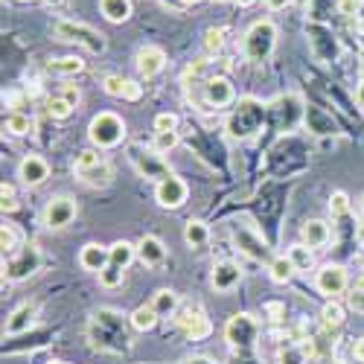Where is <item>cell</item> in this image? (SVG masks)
Here are the masks:
<instances>
[{
  "instance_id": "6da1fadb",
  "label": "cell",
  "mask_w": 364,
  "mask_h": 364,
  "mask_svg": "<svg viewBox=\"0 0 364 364\" xmlns=\"http://www.w3.org/2000/svg\"><path fill=\"white\" fill-rule=\"evenodd\" d=\"M277 36L280 33H277L274 21H268V18L254 21L248 26L245 38H242V53H245L248 62H268L277 50Z\"/></svg>"
},
{
  "instance_id": "7a4b0ae2",
  "label": "cell",
  "mask_w": 364,
  "mask_h": 364,
  "mask_svg": "<svg viewBox=\"0 0 364 364\" xmlns=\"http://www.w3.org/2000/svg\"><path fill=\"white\" fill-rule=\"evenodd\" d=\"M126 119L114 114V111H100L87 126V140L94 149L105 151V149H117L119 143L126 140Z\"/></svg>"
},
{
  "instance_id": "3957f363",
  "label": "cell",
  "mask_w": 364,
  "mask_h": 364,
  "mask_svg": "<svg viewBox=\"0 0 364 364\" xmlns=\"http://www.w3.org/2000/svg\"><path fill=\"white\" fill-rule=\"evenodd\" d=\"M53 36L58 41H70V44H82L87 53H94V55H102L108 41L102 33H97L94 26H87L82 21H70V18H62V21H55L53 23Z\"/></svg>"
},
{
  "instance_id": "277c9868",
  "label": "cell",
  "mask_w": 364,
  "mask_h": 364,
  "mask_svg": "<svg viewBox=\"0 0 364 364\" xmlns=\"http://www.w3.org/2000/svg\"><path fill=\"white\" fill-rule=\"evenodd\" d=\"M262 117H265V111H262V105H259L257 100H239L236 111L228 117V132H230V137H233V140H248V137H254V134L259 132V126H262Z\"/></svg>"
},
{
  "instance_id": "5b68a950",
  "label": "cell",
  "mask_w": 364,
  "mask_h": 364,
  "mask_svg": "<svg viewBox=\"0 0 364 364\" xmlns=\"http://www.w3.org/2000/svg\"><path fill=\"white\" fill-rule=\"evenodd\" d=\"M38 271H41V248L36 242H23V245L12 257H6V262H4V277L12 283L29 280L33 274H38Z\"/></svg>"
},
{
  "instance_id": "8992f818",
  "label": "cell",
  "mask_w": 364,
  "mask_h": 364,
  "mask_svg": "<svg viewBox=\"0 0 364 364\" xmlns=\"http://www.w3.org/2000/svg\"><path fill=\"white\" fill-rule=\"evenodd\" d=\"M257 336H259V321L248 312H236L225 323V341L233 350H251L257 344Z\"/></svg>"
},
{
  "instance_id": "52a82bcc",
  "label": "cell",
  "mask_w": 364,
  "mask_h": 364,
  "mask_svg": "<svg viewBox=\"0 0 364 364\" xmlns=\"http://www.w3.org/2000/svg\"><path fill=\"white\" fill-rule=\"evenodd\" d=\"M129 161H132V166L143 175V178H149V181H164V178H169L172 172H169V164L164 161V155H158L155 149H146V146H140V143H134V146H129Z\"/></svg>"
},
{
  "instance_id": "ba28073f",
  "label": "cell",
  "mask_w": 364,
  "mask_h": 364,
  "mask_svg": "<svg viewBox=\"0 0 364 364\" xmlns=\"http://www.w3.org/2000/svg\"><path fill=\"white\" fill-rule=\"evenodd\" d=\"M79 216V204L76 198L70 196H53L44 207V213H41V222L47 230H65L68 225H73V219Z\"/></svg>"
},
{
  "instance_id": "9c48e42d",
  "label": "cell",
  "mask_w": 364,
  "mask_h": 364,
  "mask_svg": "<svg viewBox=\"0 0 364 364\" xmlns=\"http://www.w3.org/2000/svg\"><path fill=\"white\" fill-rule=\"evenodd\" d=\"M201 97L207 111H222L236 102V90L228 76H207V82L201 85Z\"/></svg>"
},
{
  "instance_id": "30bf717a",
  "label": "cell",
  "mask_w": 364,
  "mask_h": 364,
  "mask_svg": "<svg viewBox=\"0 0 364 364\" xmlns=\"http://www.w3.org/2000/svg\"><path fill=\"white\" fill-rule=\"evenodd\" d=\"M187 198H190V187H187L184 178L169 175V178H164V181H158V184H155V201H158V207H164V210L184 207Z\"/></svg>"
},
{
  "instance_id": "8fae6325",
  "label": "cell",
  "mask_w": 364,
  "mask_h": 364,
  "mask_svg": "<svg viewBox=\"0 0 364 364\" xmlns=\"http://www.w3.org/2000/svg\"><path fill=\"white\" fill-rule=\"evenodd\" d=\"M175 323H178V329L184 332L190 341H204L210 332H213V326H210V321H207V315H204L201 306H184V309H178L175 312Z\"/></svg>"
},
{
  "instance_id": "7c38bea8",
  "label": "cell",
  "mask_w": 364,
  "mask_h": 364,
  "mask_svg": "<svg viewBox=\"0 0 364 364\" xmlns=\"http://www.w3.org/2000/svg\"><path fill=\"white\" fill-rule=\"evenodd\" d=\"M347 268L344 265H323L318 274H315V289L321 294H326L329 300H336L338 294L347 291Z\"/></svg>"
},
{
  "instance_id": "4fadbf2b",
  "label": "cell",
  "mask_w": 364,
  "mask_h": 364,
  "mask_svg": "<svg viewBox=\"0 0 364 364\" xmlns=\"http://www.w3.org/2000/svg\"><path fill=\"white\" fill-rule=\"evenodd\" d=\"M233 242H236V248L242 254H248L257 262H271V259H274V257H271V251H268V242L257 230H251V228H236L233 230Z\"/></svg>"
},
{
  "instance_id": "5bb4252c",
  "label": "cell",
  "mask_w": 364,
  "mask_h": 364,
  "mask_svg": "<svg viewBox=\"0 0 364 364\" xmlns=\"http://www.w3.org/2000/svg\"><path fill=\"white\" fill-rule=\"evenodd\" d=\"M239 283H242V268L233 259H219L213 265V271H210V286H213V291H219V294L233 291Z\"/></svg>"
},
{
  "instance_id": "9a60e30c",
  "label": "cell",
  "mask_w": 364,
  "mask_h": 364,
  "mask_svg": "<svg viewBox=\"0 0 364 364\" xmlns=\"http://www.w3.org/2000/svg\"><path fill=\"white\" fill-rule=\"evenodd\" d=\"M137 73L143 76V79H155L158 73H164V68H166V53H164V47H158V44H146V47H140L137 50Z\"/></svg>"
},
{
  "instance_id": "2e32d148",
  "label": "cell",
  "mask_w": 364,
  "mask_h": 364,
  "mask_svg": "<svg viewBox=\"0 0 364 364\" xmlns=\"http://www.w3.org/2000/svg\"><path fill=\"white\" fill-rule=\"evenodd\" d=\"M18 178H21V184L29 187V190H36L41 184H47V178H50V164L38 155H26L21 164H18Z\"/></svg>"
},
{
  "instance_id": "e0dca14e",
  "label": "cell",
  "mask_w": 364,
  "mask_h": 364,
  "mask_svg": "<svg viewBox=\"0 0 364 364\" xmlns=\"http://www.w3.org/2000/svg\"><path fill=\"white\" fill-rule=\"evenodd\" d=\"M329 239H332V230L323 219H306L300 225V242L303 245H309L312 251H321L329 245Z\"/></svg>"
},
{
  "instance_id": "ac0fdd59",
  "label": "cell",
  "mask_w": 364,
  "mask_h": 364,
  "mask_svg": "<svg viewBox=\"0 0 364 364\" xmlns=\"http://www.w3.org/2000/svg\"><path fill=\"white\" fill-rule=\"evenodd\" d=\"M137 259H140L146 268H161V265L166 262V245H164L158 236L146 233V236L137 242Z\"/></svg>"
},
{
  "instance_id": "d6986e66",
  "label": "cell",
  "mask_w": 364,
  "mask_h": 364,
  "mask_svg": "<svg viewBox=\"0 0 364 364\" xmlns=\"http://www.w3.org/2000/svg\"><path fill=\"white\" fill-rule=\"evenodd\" d=\"M36 303H21V306L6 318V326H4V336H23V332H29L36 326Z\"/></svg>"
},
{
  "instance_id": "ffe728a7",
  "label": "cell",
  "mask_w": 364,
  "mask_h": 364,
  "mask_svg": "<svg viewBox=\"0 0 364 364\" xmlns=\"http://www.w3.org/2000/svg\"><path fill=\"white\" fill-rule=\"evenodd\" d=\"M111 262V251L105 245H100V242H87V245L79 251V265L85 271H90V274H100V271H105Z\"/></svg>"
},
{
  "instance_id": "44dd1931",
  "label": "cell",
  "mask_w": 364,
  "mask_h": 364,
  "mask_svg": "<svg viewBox=\"0 0 364 364\" xmlns=\"http://www.w3.org/2000/svg\"><path fill=\"white\" fill-rule=\"evenodd\" d=\"M100 12L108 23H126L132 18V0H100Z\"/></svg>"
},
{
  "instance_id": "7402d4cb",
  "label": "cell",
  "mask_w": 364,
  "mask_h": 364,
  "mask_svg": "<svg viewBox=\"0 0 364 364\" xmlns=\"http://www.w3.org/2000/svg\"><path fill=\"white\" fill-rule=\"evenodd\" d=\"M50 73L62 76V79H70V76H79L85 70V58L82 55H62V58H53L47 65Z\"/></svg>"
},
{
  "instance_id": "603a6c76",
  "label": "cell",
  "mask_w": 364,
  "mask_h": 364,
  "mask_svg": "<svg viewBox=\"0 0 364 364\" xmlns=\"http://www.w3.org/2000/svg\"><path fill=\"white\" fill-rule=\"evenodd\" d=\"M151 309H155L161 318H169L181 309V297L172 289H158L155 294H151Z\"/></svg>"
},
{
  "instance_id": "cb8c5ba5",
  "label": "cell",
  "mask_w": 364,
  "mask_h": 364,
  "mask_svg": "<svg viewBox=\"0 0 364 364\" xmlns=\"http://www.w3.org/2000/svg\"><path fill=\"white\" fill-rule=\"evenodd\" d=\"M297 274V268H294V262L286 257V254H280V257H274L268 262V277L274 280L277 286H286V283H291V277Z\"/></svg>"
},
{
  "instance_id": "d4e9b609",
  "label": "cell",
  "mask_w": 364,
  "mask_h": 364,
  "mask_svg": "<svg viewBox=\"0 0 364 364\" xmlns=\"http://www.w3.org/2000/svg\"><path fill=\"white\" fill-rule=\"evenodd\" d=\"M184 242L190 248H204L207 242H210V228L201 222V219H187L184 222Z\"/></svg>"
},
{
  "instance_id": "484cf974",
  "label": "cell",
  "mask_w": 364,
  "mask_h": 364,
  "mask_svg": "<svg viewBox=\"0 0 364 364\" xmlns=\"http://www.w3.org/2000/svg\"><path fill=\"white\" fill-rule=\"evenodd\" d=\"M108 251H111V265L123 268V271L137 259V245H132V242H126V239H117Z\"/></svg>"
},
{
  "instance_id": "4316f807",
  "label": "cell",
  "mask_w": 364,
  "mask_h": 364,
  "mask_svg": "<svg viewBox=\"0 0 364 364\" xmlns=\"http://www.w3.org/2000/svg\"><path fill=\"white\" fill-rule=\"evenodd\" d=\"M344 321H347V309L341 306L338 300H326L323 303V309H321V323H323V329H341L344 326Z\"/></svg>"
},
{
  "instance_id": "83f0119b",
  "label": "cell",
  "mask_w": 364,
  "mask_h": 364,
  "mask_svg": "<svg viewBox=\"0 0 364 364\" xmlns=\"http://www.w3.org/2000/svg\"><path fill=\"white\" fill-rule=\"evenodd\" d=\"M158 312L155 309H151V303H146V306H137L134 312H132V329H137V332H151V329H155L158 326Z\"/></svg>"
},
{
  "instance_id": "f1b7e54d",
  "label": "cell",
  "mask_w": 364,
  "mask_h": 364,
  "mask_svg": "<svg viewBox=\"0 0 364 364\" xmlns=\"http://www.w3.org/2000/svg\"><path fill=\"white\" fill-rule=\"evenodd\" d=\"M100 164H105L102 151L90 146V149H82L79 155H76V161H73V172H76V175H85V172H90V169H97Z\"/></svg>"
},
{
  "instance_id": "f546056e",
  "label": "cell",
  "mask_w": 364,
  "mask_h": 364,
  "mask_svg": "<svg viewBox=\"0 0 364 364\" xmlns=\"http://www.w3.org/2000/svg\"><path fill=\"white\" fill-rule=\"evenodd\" d=\"M4 129H6L9 134H15V137H23V134H33L36 123H33V119H29L26 114H21V111H12V114L4 119Z\"/></svg>"
},
{
  "instance_id": "4dcf8cb0",
  "label": "cell",
  "mask_w": 364,
  "mask_h": 364,
  "mask_svg": "<svg viewBox=\"0 0 364 364\" xmlns=\"http://www.w3.org/2000/svg\"><path fill=\"white\" fill-rule=\"evenodd\" d=\"M87 187H108L111 181H114V166L105 161V164H100L97 169H90V172H85V175H79Z\"/></svg>"
},
{
  "instance_id": "1f68e13d",
  "label": "cell",
  "mask_w": 364,
  "mask_h": 364,
  "mask_svg": "<svg viewBox=\"0 0 364 364\" xmlns=\"http://www.w3.org/2000/svg\"><path fill=\"white\" fill-rule=\"evenodd\" d=\"M286 257L294 262L297 271H309V268L315 265V254H312V248H309V245H303V242L291 245V248L286 251Z\"/></svg>"
},
{
  "instance_id": "d6a6232c",
  "label": "cell",
  "mask_w": 364,
  "mask_h": 364,
  "mask_svg": "<svg viewBox=\"0 0 364 364\" xmlns=\"http://www.w3.org/2000/svg\"><path fill=\"white\" fill-rule=\"evenodd\" d=\"M21 245H23V242H21V233H18L15 225H4V228H0V251H4V257H12Z\"/></svg>"
},
{
  "instance_id": "836d02e7",
  "label": "cell",
  "mask_w": 364,
  "mask_h": 364,
  "mask_svg": "<svg viewBox=\"0 0 364 364\" xmlns=\"http://www.w3.org/2000/svg\"><path fill=\"white\" fill-rule=\"evenodd\" d=\"M44 108H47V114H50L53 119H70V117H73V111H76V108H73L62 94H58V97H50V100L44 102Z\"/></svg>"
},
{
  "instance_id": "e575fe53",
  "label": "cell",
  "mask_w": 364,
  "mask_h": 364,
  "mask_svg": "<svg viewBox=\"0 0 364 364\" xmlns=\"http://www.w3.org/2000/svg\"><path fill=\"white\" fill-rule=\"evenodd\" d=\"M102 90H105L108 97H114V100H126V94H129V79L108 73V76H102Z\"/></svg>"
},
{
  "instance_id": "d590c367",
  "label": "cell",
  "mask_w": 364,
  "mask_h": 364,
  "mask_svg": "<svg viewBox=\"0 0 364 364\" xmlns=\"http://www.w3.org/2000/svg\"><path fill=\"white\" fill-rule=\"evenodd\" d=\"M225 29L222 26H210L207 33H204V50H207V55H219L222 50H225Z\"/></svg>"
},
{
  "instance_id": "8d00e7d4",
  "label": "cell",
  "mask_w": 364,
  "mask_h": 364,
  "mask_svg": "<svg viewBox=\"0 0 364 364\" xmlns=\"http://www.w3.org/2000/svg\"><path fill=\"white\" fill-rule=\"evenodd\" d=\"M306 350L312 353V344H300V347H286L277 355V364H306Z\"/></svg>"
},
{
  "instance_id": "74e56055",
  "label": "cell",
  "mask_w": 364,
  "mask_h": 364,
  "mask_svg": "<svg viewBox=\"0 0 364 364\" xmlns=\"http://www.w3.org/2000/svg\"><path fill=\"white\" fill-rule=\"evenodd\" d=\"M178 146V132H155V140H151V149L158 155H169V151Z\"/></svg>"
},
{
  "instance_id": "f35d334b",
  "label": "cell",
  "mask_w": 364,
  "mask_h": 364,
  "mask_svg": "<svg viewBox=\"0 0 364 364\" xmlns=\"http://www.w3.org/2000/svg\"><path fill=\"white\" fill-rule=\"evenodd\" d=\"M329 213L336 216V219H341V216L350 213V196L344 190H336V193L329 196Z\"/></svg>"
},
{
  "instance_id": "ab89813d",
  "label": "cell",
  "mask_w": 364,
  "mask_h": 364,
  "mask_svg": "<svg viewBox=\"0 0 364 364\" xmlns=\"http://www.w3.org/2000/svg\"><path fill=\"white\" fill-rule=\"evenodd\" d=\"M123 274H126L123 268H117V265L108 262V268L100 271V286H102V289H117L119 283H123Z\"/></svg>"
},
{
  "instance_id": "60d3db41",
  "label": "cell",
  "mask_w": 364,
  "mask_h": 364,
  "mask_svg": "<svg viewBox=\"0 0 364 364\" xmlns=\"http://www.w3.org/2000/svg\"><path fill=\"white\" fill-rule=\"evenodd\" d=\"M0 207H4V213H15L18 210V196H15V187L12 184H0Z\"/></svg>"
},
{
  "instance_id": "b9f144b4",
  "label": "cell",
  "mask_w": 364,
  "mask_h": 364,
  "mask_svg": "<svg viewBox=\"0 0 364 364\" xmlns=\"http://www.w3.org/2000/svg\"><path fill=\"white\" fill-rule=\"evenodd\" d=\"M336 9H338V15H344V18H358L361 9H364V0H338Z\"/></svg>"
},
{
  "instance_id": "7bdbcfd3",
  "label": "cell",
  "mask_w": 364,
  "mask_h": 364,
  "mask_svg": "<svg viewBox=\"0 0 364 364\" xmlns=\"http://www.w3.org/2000/svg\"><path fill=\"white\" fill-rule=\"evenodd\" d=\"M155 132H178V114H169V111L158 114L155 117Z\"/></svg>"
},
{
  "instance_id": "ee69618b",
  "label": "cell",
  "mask_w": 364,
  "mask_h": 364,
  "mask_svg": "<svg viewBox=\"0 0 364 364\" xmlns=\"http://www.w3.org/2000/svg\"><path fill=\"white\" fill-rule=\"evenodd\" d=\"M347 309H353L355 315H364V291L361 289H353L347 294Z\"/></svg>"
},
{
  "instance_id": "f6af8a7d",
  "label": "cell",
  "mask_w": 364,
  "mask_h": 364,
  "mask_svg": "<svg viewBox=\"0 0 364 364\" xmlns=\"http://www.w3.org/2000/svg\"><path fill=\"white\" fill-rule=\"evenodd\" d=\"M265 315H268V321H283L286 318V306L283 303H265Z\"/></svg>"
},
{
  "instance_id": "bcb514c9",
  "label": "cell",
  "mask_w": 364,
  "mask_h": 364,
  "mask_svg": "<svg viewBox=\"0 0 364 364\" xmlns=\"http://www.w3.org/2000/svg\"><path fill=\"white\" fill-rule=\"evenodd\" d=\"M62 97H65V100H68V102L76 108V105L82 102V90H79L76 85H62Z\"/></svg>"
},
{
  "instance_id": "7dc6e473",
  "label": "cell",
  "mask_w": 364,
  "mask_h": 364,
  "mask_svg": "<svg viewBox=\"0 0 364 364\" xmlns=\"http://www.w3.org/2000/svg\"><path fill=\"white\" fill-rule=\"evenodd\" d=\"M143 97V85H137L134 79H129V94H126V102H137Z\"/></svg>"
},
{
  "instance_id": "c3c4849f",
  "label": "cell",
  "mask_w": 364,
  "mask_h": 364,
  "mask_svg": "<svg viewBox=\"0 0 364 364\" xmlns=\"http://www.w3.org/2000/svg\"><path fill=\"white\" fill-rule=\"evenodd\" d=\"M294 4V0H265V6L271 9V12H283V9H289Z\"/></svg>"
},
{
  "instance_id": "681fc988",
  "label": "cell",
  "mask_w": 364,
  "mask_h": 364,
  "mask_svg": "<svg viewBox=\"0 0 364 364\" xmlns=\"http://www.w3.org/2000/svg\"><path fill=\"white\" fill-rule=\"evenodd\" d=\"M355 105L364 111V79L358 82V87H355Z\"/></svg>"
},
{
  "instance_id": "f907efd6",
  "label": "cell",
  "mask_w": 364,
  "mask_h": 364,
  "mask_svg": "<svg viewBox=\"0 0 364 364\" xmlns=\"http://www.w3.org/2000/svg\"><path fill=\"white\" fill-rule=\"evenodd\" d=\"M353 355H355V358L364 364V338H358V341H355V347H353Z\"/></svg>"
},
{
  "instance_id": "816d5d0a",
  "label": "cell",
  "mask_w": 364,
  "mask_h": 364,
  "mask_svg": "<svg viewBox=\"0 0 364 364\" xmlns=\"http://www.w3.org/2000/svg\"><path fill=\"white\" fill-rule=\"evenodd\" d=\"M353 289H361V291H364V268L355 274V286H353Z\"/></svg>"
},
{
  "instance_id": "f5cc1de1",
  "label": "cell",
  "mask_w": 364,
  "mask_h": 364,
  "mask_svg": "<svg viewBox=\"0 0 364 364\" xmlns=\"http://www.w3.org/2000/svg\"><path fill=\"white\" fill-rule=\"evenodd\" d=\"M233 4H236V6H242V9H248V6H254V4H257V0H233Z\"/></svg>"
},
{
  "instance_id": "db71d44e",
  "label": "cell",
  "mask_w": 364,
  "mask_h": 364,
  "mask_svg": "<svg viewBox=\"0 0 364 364\" xmlns=\"http://www.w3.org/2000/svg\"><path fill=\"white\" fill-rule=\"evenodd\" d=\"M41 4H44V6H50V9H55V6H62L65 0H41Z\"/></svg>"
},
{
  "instance_id": "11a10c76",
  "label": "cell",
  "mask_w": 364,
  "mask_h": 364,
  "mask_svg": "<svg viewBox=\"0 0 364 364\" xmlns=\"http://www.w3.org/2000/svg\"><path fill=\"white\" fill-rule=\"evenodd\" d=\"M355 236H358V242L364 245V222H358V230H355Z\"/></svg>"
},
{
  "instance_id": "9f6ffc18",
  "label": "cell",
  "mask_w": 364,
  "mask_h": 364,
  "mask_svg": "<svg viewBox=\"0 0 364 364\" xmlns=\"http://www.w3.org/2000/svg\"><path fill=\"white\" fill-rule=\"evenodd\" d=\"M196 4H201V0H181V6H196Z\"/></svg>"
},
{
  "instance_id": "6f0895ef",
  "label": "cell",
  "mask_w": 364,
  "mask_h": 364,
  "mask_svg": "<svg viewBox=\"0 0 364 364\" xmlns=\"http://www.w3.org/2000/svg\"><path fill=\"white\" fill-rule=\"evenodd\" d=\"M50 364H70V361H50Z\"/></svg>"
},
{
  "instance_id": "680465c9",
  "label": "cell",
  "mask_w": 364,
  "mask_h": 364,
  "mask_svg": "<svg viewBox=\"0 0 364 364\" xmlns=\"http://www.w3.org/2000/svg\"><path fill=\"white\" fill-rule=\"evenodd\" d=\"M361 213H364V196H361Z\"/></svg>"
},
{
  "instance_id": "91938a15",
  "label": "cell",
  "mask_w": 364,
  "mask_h": 364,
  "mask_svg": "<svg viewBox=\"0 0 364 364\" xmlns=\"http://www.w3.org/2000/svg\"><path fill=\"white\" fill-rule=\"evenodd\" d=\"M18 4H29V0H18Z\"/></svg>"
}]
</instances>
